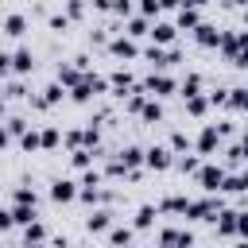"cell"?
<instances>
[{
  "mask_svg": "<svg viewBox=\"0 0 248 248\" xmlns=\"http://www.w3.org/2000/svg\"><path fill=\"white\" fill-rule=\"evenodd\" d=\"M221 205H225V202H221L217 194H209V198H198V202H186V213H182V217H190V221H213Z\"/></svg>",
  "mask_w": 248,
  "mask_h": 248,
  "instance_id": "7a4b0ae2",
  "label": "cell"
},
{
  "mask_svg": "<svg viewBox=\"0 0 248 248\" xmlns=\"http://www.w3.org/2000/svg\"><path fill=\"white\" fill-rule=\"evenodd\" d=\"M132 240H136V229L132 225H112L108 229V244L112 248H132Z\"/></svg>",
  "mask_w": 248,
  "mask_h": 248,
  "instance_id": "e0dca14e",
  "label": "cell"
},
{
  "mask_svg": "<svg viewBox=\"0 0 248 248\" xmlns=\"http://www.w3.org/2000/svg\"><path fill=\"white\" fill-rule=\"evenodd\" d=\"M174 89H178V81L170 74H163V70H151V78L143 81V93L147 97H170Z\"/></svg>",
  "mask_w": 248,
  "mask_h": 248,
  "instance_id": "3957f363",
  "label": "cell"
},
{
  "mask_svg": "<svg viewBox=\"0 0 248 248\" xmlns=\"http://www.w3.org/2000/svg\"><path fill=\"white\" fill-rule=\"evenodd\" d=\"M19 147H23V151H43V143H39V132H35V128H27V132L19 136Z\"/></svg>",
  "mask_w": 248,
  "mask_h": 248,
  "instance_id": "d6a6232c",
  "label": "cell"
},
{
  "mask_svg": "<svg viewBox=\"0 0 248 248\" xmlns=\"http://www.w3.org/2000/svg\"><path fill=\"white\" fill-rule=\"evenodd\" d=\"M221 190H225V194H248V167H244V170H236V174H229Z\"/></svg>",
  "mask_w": 248,
  "mask_h": 248,
  "instance_id": "44dd1931",
  "label": "cell"
},
{
  "mask_svg": "<svg viewBox=\"0 0 248 248\" xmlns=\"http://www.w3.org/2000/svg\"><path fill=\"white\" fill-rule=\"evenodd\" d=\"M108 12H116V16H124V19H128V16H132V0H112V8H108Z\"/></svg>",
  "mask_w": 248,
  "mask_h": 248,
  "instance_id": "ab89813d",
  "label": "cell"
},
{
  "mask_svg": "<svg viewBox=\"0 0 248 248\" xmlns=\"http://www.w3.org/2000/svg\"><path fill=\"white\" fill-rule=\"evenodd\" d=\"M147 31H151V23H147L143 16H128V23H124V35H128V39H143Z\"/></svg>",
  "mask_w": 248,
  "mask_h": 248,
  "instance_id": "603a6c76",
  "label": "cell"
},
{
  "mask_svg": "<svg viewBox=\"0 0 248 248\" xmlns=\"http://www.w3.org/2000/svg\"><path fill=\"white\" fill-rule=\"evenodd\" d=\"M182 4H190V8H205L209 0H182Z\"/></svg>",
  "mask_w": 248,
  "mask_h": 248,
  "instance_id": "681fc988",
  "label": "cell"
},
{
  "mask_svg": "<svg viewBox=\"0 0 248 248\" xmlns=\"http://www.w3.org/2000/svg\"><path fill=\"white\" fill-rule=\"evenodd\" d=\"M4 97H16V101H23V97H31V93H27V89H23V85H19V81H12V85H8V93H4Z\"/></svg>",
  "mask_w": 248,
  "mask_h": 248,
  "instance_id": "b9f144b4",
  "label": "cell"
},
{
  "mask_svg": "<svg viewBox=\"0 0 248 248\" xmlns=\"http://www.w3.org/2000/svg\"><path fill=\"white\" fill-rule=\"evenodd\" d=\"M39 143H43V151H54V147L62 143V132H58L54 124H46V128L39 132Z\"/></svg>",
  "mask_w": 248,
  "mask_h": 248,
  "instance_id": "484cf974",
  "label": "cell"
},
{
  "mask_svg": "<svg viewBox=\"0 0 248 248\" xmlns=\"http://www.w3.org/2000/svg\"><path fill=\"white\" fill-rule=\"evenodd\" d=\"M66 27H70V19H66V16H50V31H58V35H62Z\"/></svg>",
  "mask_w": 248,
  "mask_h": 248,
  "instance_id": "7bdbcfd3",
  "label": "cell"
},
{
  "mask_svg": "<svg viewBox=\"0 0 248 248\" xmlns=\"http://www.w3.org/2000/svg\"><path fill=\"white\" fill-rule=\"evenodd\" d=\"M155 217H159L155 205H140L136 217H132V229H136V232H147V229H155Z\"/></svg>",
  "mask_w": 248,
  "mask_h": 248,
  "instance_id": "9a60e30c",
  "label": "cell"
},
{
  "mask_svg": "<svg viewBox=\"0 0 248 248\" xmlns=\"http://www.w3.org/2000/svg\"><path fill=\"white\" fill-rule=\"evenodd\" d=\"M213 229H217V236H236V209H217V217H213Z\"/></svg>",
  "mask_w": 248,
  "mask_h": 248,
  "instance_id": "30bf717a",
  "label": "cell"
},
{
  "mask_svg": "<svg viewBox=\"0 0 248 248\" xmlns=\"http://www.w3.org/2000/svg\"><path fill=\"white\" fill-rule=\"evenodd\" d=\"M194 39H198L202 46H217V39H221V31H217L213 23H198V27H194Z\"/></svg>",
  "mask_w": 248,
  "mask_h": 248,
  "instance_id": "cb8c5ba5",
  "label": "cell"
},
{
  "mask_svg": "<svg viewBox=\"0 0 248 248\" xmlns=\"http://www.w3.org/2000/svg\"><path fill=\"white\" fill-rule=\"evenodd\" d=\"M35 217H39V213H35V205H12V221H16L19 229H23V225H31Z\"/></svg>",
  "mask_w": 248,
  "mask_h": 248,
  "instance_id": "f1b7e54d",
  "label": "cell"
},
{
  "mask_svg": "<svg viewBox=\"0 0 248 248\" xmlns=\"http://www.w3.org/2000/svg\"><path fill=\"white\" fill-rule=\"evenodd\" d=\"M8 143H12V132H8V128H0V151H4Z\"/></svg>",
  "mask_w": 248,
  "mask_h": 248,
  "instance_id": "bcb514c9",
  "label": "cell"
},
{
  "mask_svg": "<svg viewBox=\"0 0 248 248\" xmlns=\"http://www.w3.org/2000/svg\"><path fill=\"white\" fill-rule=\"evenodd\" d=\"M85 229H89V232H108V229H112V209H93V213L85 217Z\"/></svg>",
  "mask_w": 248,
  "mask_h": 248,
  "instance_id": "2e32d148",
  "label": "cell"
},
{
  "mask_svg": "<svg viewBox=\"0 0 248 248\" xmlns=\"http://www.w3.org/2000/svg\"><path fill=\"white\" fill-rule=\"evenodd\" d=\"M12 70H16V74H31V70H35V54H31L27 46L12 50Z\"/></svg>",
  "mask_w": 248,
  "mask_h": 248,
  "instance_id": "d6986e66",
  "label": "cell"
},
{
  "mask_svg": "<svg viewBox=\"0 0 248 248\" xmlns=\"http://www.w3.org/2000/svg\"><path fill=\"white\" fill-rule=\"evenodd\" d=\"M159 248H194V232L167 225V229H159Z\"/></svg>",
  "mask_w": 248,
  "mask_h": 248,
  "instance_id": "5b68a950",
  "label": "cell"
},
{
  "mask_svg": "<svg viewBox=\"0 0 248 248\" xmlns=\"http://www.w3.org/2000/svg\"><path fill=\"white\" fill-rule=\"evenodd\" d=\"M12 202H16V205H39V194H35L31 186H16V194H12Z\"/></svg>",
  "mask_w": 248,
  "mask_h": 248,
  "instance_id": "4dcf8cb0",
  "label": "cell"
},
{
  "mask_svg": "<svg viewBox=\"0 0 248 248\" xmlns=\"http://www.w3.org/2000/svg\"><path fill=\"white\" fill-rule=\"evenodd\" d=\"M178 93H182V97L202 93V74H186V78H182V85H178Z\"/></svg>",
  "mask_w": 248,
  "mask_h": 248,
  "instance_id": "f546056e",
  "label": "cell"
},
{
  "mask_svg": "<svg viewBox=\"0 0 248 248\" xmlns=\"http://www.w3.org/2000/svg\"><path fill=\"white\" fill-rule=\"evenodd\" d=\"M170 163H174V151H170L167 143H151V147L143 151V167H147V170H167Z\"/></svg>",
  "mask_w": 248,
  "mask_h": 248,
  "instance_id": "277c9868",
  "label": "cell"
},
{
  "mask_svg": "<svg viewBox=\"0 0 248 248\" xmlns=\"http://www.w3.org/2000/svg\"><path fill=\"white\" fill-rule=\"evenodd\" d=\"M74 198H78V182H74V178H54V182H50V202L70 205Z\"/></svg>",
  "mask_w": 248,
  "mask_h": 248,
  "instance_id": "52a82bcc",
  "label": "cell"
},
{
  "mask_svg": "<svg viewBox=\"0 0 248 248\" xmlns=\"http://www.w3.org/2000/svg\"><path fill=\"white\" fill-rule=\"evenodd\" d=\"M143 124H159L163 120V105H159V97H143V105H140V112H136Z\"/></svg>",
  "mask_w": 248,
  "mask_h": 248,
  "instance_id": "4fadbf2b",
  "label": "cell"
},
{
  "mask_svg": "<svg viewBox=\"0 0 248 248\" xmlns=\"http://www.w3.org/2000/svg\"><path fill=\"white\" fill-rule=\"evenodd\" d=\"M221 132H217V124H205L202 132H198V140H194V147H198V155H217L221 151Z\"/></svg>",
  "mask_w": 248,
  "mask_h": 248,
  "instance_id": "8992f818",
  "label": "cell"
},
{
  "mask_svg": "<svg viewBox=\"0 0 248 248\" xmlns=\"http://www.w3.org/2000/svg\"><path fill=\"white\" fill-rule=\"evenodd\" d=\"M170 151H190V136L186 132H170V143H167Z\"/></svg>",
  "mask_w": 248,
  "mask_h": 248,
  "instance_id": "e575fe53",
  "label": "cell"
},
{
  "mask_svg": "<svg viewBox=\"0 0 248 248\" xmlns=\"http://www.w3.org/2000/svg\"><path fill=\"white\" fill-rule=\"evenodd\" d=\"M78 78H81V70H78V66H66V62H62V66L54 70V81H58L62 89H74V85H78Z\"/></svg>",
  "mask_w": 248,
  "mask_h": 248,
  "instance_id": "ffe728a7",
  "label": "cell"
},
{
  "mask_svg": "<svg viewBox=\"0 0 248 248\" xmlns=\"http://www.w3.org/2000/svg\"><path fill=\"white\" fill-rule=\"evenodd\" d=\"M186 202H190V198H182V194H170V198H163L155 209H159V213H186Z\"/></svg>",
  "mask_w": 248,
  "mask_h": 248,
  "instance_id": "d4e9b609",
  "label": "cell"
},
{
  "mask_svg": "<svg viewBox=\"0 0 248 248\" xmlns=\"http://www.w3.org/2000/svg\"><path fill=\"white\" fill-rule=\"evenodd\" d=\"M4 128H8L12 136H23V132H27V120H23V116H12V120H8Z\"/></svg>",
  "mask_w": 248,
  "mask_h": 248,
  "instance_id": "74e56055",
  "label": "cell"
},
{
  "mask_svg": "<svg viewBox=\"0 0 248 248\" xmlns=\"http://www.w3.org/2000/svg\"><path fill=\"white\" fill-rule=\"evenodd\" d=\"M147 35H151V43H155V46H170V43H174V35H178V27H174V23H151V31H147Z\"/></svg>",
  "mask_w": 248,
  "mask_h": 248,
  "instance_id": "7c38bea8",
  "label": "cell"
},
{
  "mask_svg": "<svg viewBox=\"0 0 248 248\" xmlns=\"http://www.w3.org/2000/svg\"><path fill=\"white\" fill-rule=\"evenodd\" d=\"M159 12H163V8H159V0H140V16H143V19H155Z\"/></svg>",
  "mask_w": 248,
  "mask_h": 248,
  "instance_id": "d590c367",
  "label": "cell"
},
{
  "mask_svg": "<svg viewBox=\"0 0 248 248\" xmlns=\"http://www.w3.org/2000/svg\"><path fill=\"white\" fill-rule=\"evenodd\" d=\"M170 167H178L182 174H198V167H202V163H198V155H178Z\"/></svg>",
  "mask_w": 248,
  "mask_h": 248,
  "instance_id": "1f68e13d",
  "label": "cell"
},
{
  "mask_svg": "<svg viewBox=\"0 0 248 248\" xmlns=\"http://www.w3.org/2000/svg\"><path fill=\"white\" fill-rule=\"evenodd\" d=\"M4 35H12V39H23V35H27V19H23L19 12H12V16L4 19Z\"/></svg>",
  "mask_w": 248,
  "mask_h": 248,
  "instance_id": "7402d4cb",
  "label": "cell"
},
{
  "mask_svg": "<svg viewBox=\"0 0 248 248\" xmlns=\"http://www.w3.org/2000/svg\"><path fill=\"white\" fill-rule=\"evenodd\" d=\"M194 178H198V186H202L205 194H217V190L225 186V178H229V167H225V163H202Z\"/></svg>",
  "mask_w": 248,
  "mask_h": 248,
  "instance_id": "6da1fadb",
  "label": "cell"
},
{
  "mask_svg": "<svg viewBox=\"0 0 248 248\" xmlns=\"http://www.w3.org/2000/svg\"><path fill=\"white\" fill-rule=\"evenodd\" d=\"M229 108H232V112H248V85L229 89Z\"/></svg>",
  "mask_w": 248,
  "mask_h": 248,
  "instance_id": "4316f807",
  "label": "cell"
},
{
  "mask_svg": "<svg viewBox=\"0 0 248 248\" xmlns=\"http://www.w3.org/2000/svg\"><path fill=\"white\" fill-rule=\"evenodd\" d=\"M46 244V225L35 217L31 225H23V248H43Z\"/></svg>",
  "mask_w": 248,
  "mask_h": 248,
  "instance_id": "8fae6325",
  "label": "cell"
},
{
  "mask_svg": "<svg viewBox=\"0 0 248 248\" xmlns=\"http://www.w3.org/2000/svg\"><path fill=\"white\" fill-rule=\"evenodd\" d=\"M182 101H186V112H190V116H205V108H209V97H202V93L182 97Z\"/></svg>",
  "mask_w": 248,
  "mask_h": 248,
  "instance_id": "83f0119b",
  "label": "cell"
},
{
  "mask_svg": "<svg viewBox=\"0 0 248 248\" xmlns=\"http://www.w3.org/2000/svg\"><path fill=\"white\" fill-rule=\"evenodd\" d=\"M155 248H159V244H155Z\"/></svg>",
  "mask_w": 248,
  "mask_h": 248,
  "instance_id": "816d5d0a",
  "label": "cell"
},
{
  "mask_svg": "<svg viewBox=\"0 0 248 248\" xmlns=\"http://www.w3.org/2000/svg\"><path fill=\"white\" fill-rule=\"evenodd\" d=\"M62 16H66L70 23L81 19V16H85V0H66V12H62Z\"/></svg>",
  "mask_w": 248,
  "mask_h": 248,
  "instance_id": "836d02e7",
  "label": "cell"
},
{
  "mask_svg": "<svg viewBox=\"0 0 248 248\" xmlns=\"http://www.w3.org/2000/svg\"><path fill=\"white\" fill-rule=\"evenodd\" d=\"M147 62H151L155 70H167V66H174V62H182V58H178V50H167V46H155V43H151V46H147Z\"/></svg>",
  "mask_w": 248,
  "mask_h": 248,
  "instance_id": "9c48e42d",
  "label": "cell"
},
{
  "mask_svg": "<svg viewBox=\"0 0 248 248\" xmlns=\"http://www.w3.org/2000/svg\"><path fill=\"white\" fill-rule=\"evenodd\" d=\"M78 186H101V170H93V167H89V170L81 174V182H78Z\"/></svg>",
  "mask_w": 248,
  "mask_h": 248,
  "instance_id": "f35d334b",
  "label": "cell"
},
{
  "mask_svg": "<svg viewBox=\"0 0 248 248\" xmlns=\"http://www.w3.org/2000/svg\"><path fill=\"white\" fill-rule=\"evenodd\" d=\"M16 221H12V209H0V232H8Z\"/></svg>",
  "mask_w": 248,
  "mask_h": 248,
  "instance_id": "ee69618b",
  "label": "cell"
},
{
  "mask_svg": "<svg viewBox=\"0 0 248 248\" xmlns=\"http://www.w3.org/2000/svg\"><path fill=\"white\" fill-rule=\"evenodd\" d=\"M108 54H112V58H124V62H128V58H136V54H140V46H136V39H128V35L120 31L116 39H108Z\"/></svg>",
  "mask_w": 248,
  "mask_h": 248,
  "instance_id": "ba28073f",
  "label": "cell"
},
{
  "mask_svg": "<svg viewBox=\"0 0 248 248\" xmlns=\"http://www.w3.org/2000/svg\"><path fill=\"white\" fill-rule=\"evenodd\" d=\"M209 105H213V108H217V105L229 108V89H209Z\"/></svg>",
  "mask_w": 248,
  "mask_h": 248,
  "instance_id": "8d00e7d4",
  "label": "cell"
},
{
  "mask_svg": "<svg viewBox=\"0 0 248 248\" xmlns=\"http://www.w3.org/2000/svg\"><path fill=\"white\" fill-rule=\"evenodd\" d=\"M198 23H202V12H198V8H190V4H182V8H178L174 27H178V31H194Z\"/></svg>",
  "mask_w": 248,
  "mask_h": 248,
  "instance_id": "ac0fdd59",
  "label": "cell"
},
{
  "mask_svg": "<svg viewBox=\"0 0 248 248\" xmlns=\"http://www.w3.org/2000/svg\"><path fill=\"white\" fill-rule=\"evenodd\" d=\"M159 8H182V0H159Z\"/></svg>",
  "mask_w": 248,
  "mask_h": 248,
  "instance_id": "c3c4849f",
  "label": "cell"
},
{
  "mask_svg": "<svg viewBox=\"0 0 248 248\" xmlns=\"http://www.w3.org/2000/svg\"><path fill=\"white\" fill-rule=\"evenodd\" d=\"M232 248H248V240H244V236H240V240H236V244H232Z\"/></svg>",
  "mask_w": 248,
  "mask_h": 248,
  "instance_id": "f907efd6",
  "label": "cell"
},
{
  "mask_svg": "<svg viewBox=\"0 0 248 248\" xmlns=\"http://www.w3.org/2000/svg\"><path fill=\"white\" fill-rule=\"evenodd\" d=\"M93 8H97V12H108V8H112V0H93Z\"/></svg>",
  "mask_w": 248,
  "mask_h": 248,
  "instance_id": "7dc6e473",
  "label": "cell"
},
{
  "mask_svg": "<svg viewBox=\"0 0 248 248\" xmlns=\"http://www.w3.org/2000/svg\"><path fill=\"white\" fill-rule=\"evenodd\" d=\"M4 74H12V54H8V50H0V78H4Z\"/></svg>",
  "mask_w": 248,
  "mask_h": 248,
  "instance_id": "f6af8a7d",
  "label": "cell"
},
{
  "mask_svg": "<svg viewBox=\"0 0 248 248\" xmlns=\"http://www.w3.org/2000/svg\"><path fill=\"white\" fill-rule=\"evenodd\" d=\"M116 159L124 163V170H140V167H143V147L128 143V147H120V151H116Z\"/></svg>",
  "mask_w": 248,
  "mask_h": 248,
  "instance_id": "5bb4252c",
  "label": "cell"
},
{
  "mask_svg": "<svg viewBox=\"0 0 248 248\" xmlns=\"http://www.w3.org/2000/svg\"><path fill=\"white\" fill-rule=\"evenodd\" d=\"M236 236H244V240H248V209H240V213H236Z\"/></svg>",
  "mask_w": 248,
  "mask_h": 248,
  "instance_id": "60d3db41",
  "label": "cell"
}]
</instances>
